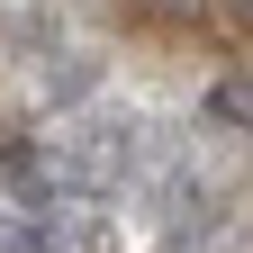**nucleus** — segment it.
<instances>
[{"label": "nucleus", "instance_id": "obj_1", "mask_svg": "<svg viewBox=\"0 0 253 253\" xmlns=\"http://www.w3.org/2000/svg\"><path fill=\"white\" fill-rule=\"evenodd\" d=\"M208 118H226V126H253V73H226L208 90Z\"/></svg>", "mask_w": 253, "mask_h": 253}]
</instances>
